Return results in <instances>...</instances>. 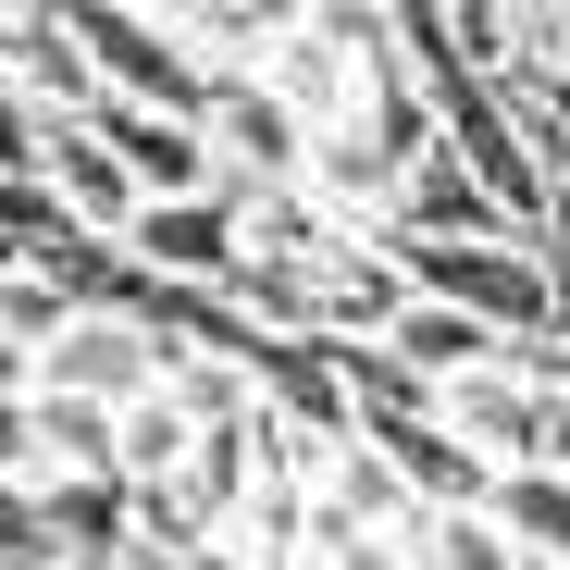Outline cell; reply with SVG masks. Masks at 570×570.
<instances>
[{"label": "cell", "instance_id": "obj_1", "mask_svg": "<svg viewBox=\"0 0 570 570\" xmlns=\"http://www.w3.org/2000/svg\"><path fill=\"white\" fill-rule=\"evenodd\" d=\"M62 26H75L87 87H100V100H125V112H186V125H199L212 75L161 38V13H149V0H62Z\"/></svg>", "mask_w": 570, "mask_h": 570}, {"label": "cell", "instance_id": "obj_2", "mask_svg": "<svg viewBox=\"0 0 570 570\" xmlns=\"http://www.w3.org/2000/svg\"><path fill=\"white\" fill-rule=\"evenodd\" d=\"M236 236H248V186L224 174L212 199H161V212H137L125 261H137L149 285H174V298H224V273H236Z\"/></svg>", "mask_w": 570, "mask_h": 570}, {"label": "cell", "instance_id": "obj_3", "mask_svg": "<svg viewBox=\"0 0 570 570\" xmlns=\"http://www.w3.org/2000/svg\"><path fill=\"white\" fill-rule=\"evenodd\" d=\"M434 422H446L459 459H484V471H533V459H546V385L509 372V347H497L484 372H446V385H434Z\"/></svg>", "mask_w": 570, "mask_h": 570}, {"label": "cell", "instance_id": "obj_4", "mask_svg": "<svg viewBox=\"0 0 570 570\" xmlns=\"http://www.w3.org/2000/svg\"><path fill=\"white\" fill-rule=\"evenodd\" d=\"M199 137H212V161L248 186V199H261V186H311V125L285 112L261 75H212V100H199Z\"/></svg>", "mask_w": 570, "mask_h": 570}, {"label": "cell", "instance_id": "obj_5", "mask_svg": "<svg viewBox=\"0 0 570 570\" xmlns=\"http://www.w3.org/2000/svg\"><path fill=\"white\" fill-rule=\"evenodd\" d=\"M75 125L100 137L112 161H125V186H137V212H161V199H212V186H224L212 137L186 125V112H125V100H87Z\"/></svg>", "mask_w": 570, "mask_h": 570}, {"label": "cell", "instance_id": "obj_6", "mask_svg": "<svg viewBox=\"0 0 570 570\" xmlns=\"http://www.w3.org/2000/svg\"><path fill=\"white\" fill-rule=\"evenodd\" d=\"M311 509H323V521H347V533H410V521H422V497L397 484V459L372 446V434L311 446Z\"/></svg>", "mask_w": 570, "mask_h": 570}, {"label": "cell", "instance_id": "obj_7", "mask_svg": "<svg viewBox=\"0 0 570 570\" xmlns=\"http://www.w3.org/2000/svg\"><path fill=\"white\" fill-rule=\"evenodd\" d=\"M38 186H50V199L87 224V236H137V186H125V161L100 149V137H87V125H50V149H38Z\"/></svg>", "mask_w": 570, "mask_h": 570}, {"label": "cell", "instance_id": "obj_8", "mask_svg": "<svg viewBox=\"0 0 570 570\" xmlns=\"http://www.w3.org/2000/svg\"><path fill=\"white\" fill-rule=\"evenodd\" d=\"M236 248H248V261H273V273H335V261L360 248V224H347V212H323L311 186H261Z\"/></svg>", "mask_w": 570, "mask_h": 570}, {"label": "cell", "instance_id": "obj_9", "mask_svg": "<svg viewBox=\"0 0 570 570\" xmlns=\"http://www.w3.org/2000/svg\"><path fill=\"white\" fill-rule=\"evenodd\" d=\"M125 546H137V497H125V484H38V558L112 570Z\"/></svg>", "mask_w": 570, "mask_h": 570}, {"label": "cell", "instance_id": "obj_10", "mask_svg": "<svg viewBox=\"0 0 570 570\" xmlns=\"http://www.w3.org/2000/svg\"><path fill=\"white\" fill-rule=\"evenodd\" d=\"M471 521H484V533H497L521 570H558V558H570V484H558L546 459H533V471H497Z\"/></svg>", "mask_w": 570, "mask_h": 570}, {"label": "cell", "instance_id": "obj_11", "mask_svg": "<svg viewBox=\"0 0 570 570\" xmlns=\"http://www.w3.org/2000/svg\"><path fill=\"white\" fill-rule=\"evenodd\" d=\"M385 236H509V212H497L484 186H471V174L434 149V161H410V186H397ZM521 248H533V236H521Z\"/></svg>", "mask_w": 570, "mask_h": 570}, {"label": "cell", "instance_id": "obj_12", "mask_svg": "<svg viewBox=\"0 0 570 570\" xmlns=\"http://www.w3.org/2000/svg\"><path fill=\"white\" fill-rule=\"evenodd\" d=\"M186 446H199V422H186L161 385H149V397H125V434H112V471H125V497L174 484V471H186Z\"/></svg>", "mask_w": 570, "mask_h": 570}, {"label": "cell", "instance_id": "obj_13", "mask_svg": "<svg viewBox=\"0 0 570 570\" xmlns=\"http://www.w3.org/2000/svg\"><path fill=\"white\" fill-rule=\"evenodd\" d=\"M385 347L422 372V385H446V372H484V360H497V335H484V323H459V311H434V298H410V311L385 323Z\"/></svg>", "mask_w": 570, "mask_h": 570}, {"label": "cell", "instance_id": "obj_14", "mask_svg": "<svg viewBox=\"0 0 570 570\" xmlns=\"http://www.w3.org/2000/svg\"><path fill=\"white\" fill-rule=\"evenodd\" d=\"M533 261H546V285L570 298V174L546 186V212H533Z\"/></svg>", "mask_w": 570, "mask_h": 570}, {"label": "cell", "instance_id": "obj_15", "mask_svg": "<svg viewBox=\"0 0 570 570\" xmlns=\"http://www.w3.org/2000/svg\"><path fill=\"white\" fill-rule=\"evenodd\" d=\"M0 484H38V446H26V397H0Z\"/></svg>", "mask_w": 570, "mask_h": 570}, {"label": "cell", "instance_id": "obj_16", "mask_svg": "<svg viewBox=\"0 0 570 570\" xmlns=\"http://www.w3.org/2000/svg\"><path fill=\"white\" fill-rule=\"evenodd\" d=\"M546 347H558V360H570V298H558V311H546Z\"/></svg>", "mask_w": 570, "mask_h": 570}]
</instances>
